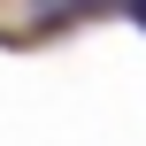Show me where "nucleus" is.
<instances>
[{
  "label": "nucleus",
  "mask_w": 146,
  "mask_h": 146,
  "mask_svg": "<svg viewBox=\"0 0 146 146\" xmlns=\"http://www.w3.org/2000/svg\"><path fill=\"white\" fill-rule=\"evenodd\" d=\"M123 8H131V23H139V31H146V0H123Z\"/></svg>",
  "instance_id": "1"
}]
</instances>
